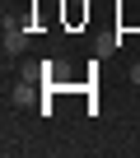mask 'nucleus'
Instances as JSON below:
<instances>
[{
  "label": "nucleus",
  "mask_w": 140,
  "mask_h": 158,
  "mask_svg": "<svg viewBox=\"0 0 140 158\" xmlns=\"http://www.w3.org/2000/svg\"><path fill=\"white\" fill-rule=\"evenodd\" d=\"M24 47H28V33H24V28H10V23H5V56H19Z\"/></svg>",
  "instance_id": "obj_1"
},
{
  "label": "nucleus",
  "mask_w": 140,
  "mask_h": 158,
  "mask_svg": "<svg viewBox=\"0 0 140 158\" xmlns=\"http://www.w3.org/2000/svg\"><path fill=\"white\" fill-rule=\"evenodd\" d=\"M131 84H140V60H135V65H131Z\"/></svg>",
  "instance_id": "obj_2"
}]
</instances>
